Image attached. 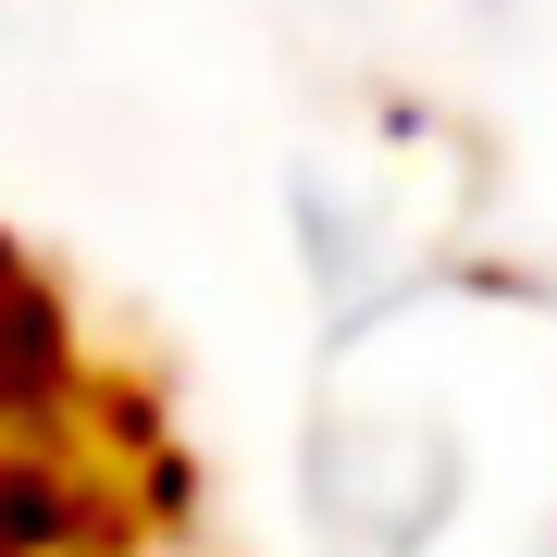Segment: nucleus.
Listing matches in <instances>:
<instances>
[{"instance_id": "obj_1", "label": "nucleus", "mask_w": 557, "mask_h": 557, "mask_svg": "<svg viewBox=\"0 0 557 557\" xmlns=\"http://www.w3.org/2000/svg\"><path fill=\"white\" fill-rule=\"evenodd\" d=\"M100 372L75 347V310L50 298L38 260L0 248V446H87Z\"/></svg>"}]
</instances>
